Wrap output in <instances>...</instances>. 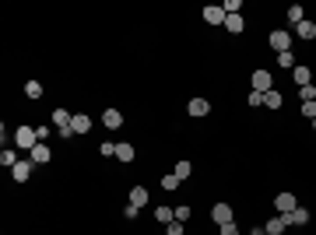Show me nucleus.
Here are the masks:
<instances>
[{
    "label": "nucleus",
    "mask_w": 316,
    "mask_h": 235,
    "mask_svg": "<svg viewBox=\"0 0 316 235\" xmlns=\"http://www.w3.org/2000/svg\"><path fill=\"white\" fill-rule=\"evenodd\" d=\"M14 144H18L22 151H32V148L39 144V130H32L28 123H25V126H18V130H14Z\"/></svg>",
    "instance_id": "obj_1"
},
{
    "label": "nucleus",
    "mask_w": 316,
    "mask_h": 235,
    "mask_svg": "<svg viewBox=\"0 0 316 235\" xmlns=\"http://www.w3.org/2000/svg\"><path fill=\"white\" fill-rule=\"evenodd\" d=\"M253 92H260V95H267V92H274V78H270V70H253Z\"/></svg>",
    "instance_id": "obj_2"
},
{
    "label": "nucleus",
    "mask_w": 316,
    "mask_h": 235,
    "mask_svg": "<svg viewBox=\"0 0 316 235\" xmlns=\"http://www.w3.org/2000/svg\"><path fill=\"white\" fill-rule=\"evenodd\" d=\"M278 53H288V46H292V32H284V28H274L270 32V39H267Z\"/></svg>",
    "instance_id": "obj_3"
},
{
    "label": "nucleus",
    "mask_w": 316,
    "mask_h": 235,
    "mask_svg": "<svg viewBox=\"0 0 316 235\" xmlns=\"http://www.w3.org/2000/svg\"><path fill=\"white\" fill-rule=\"evenodd\" d=\"M32 165H36L32 158H28V162H18V165L11 168V179H14V182H28V179H32Z\"/></svg>",
    "instance_id": "obj_4"
},
{
    "label": "nucleus",
    "mask_w": 316,
    "mask_h": 235,
    "mask_svg": "<svg viewBox=\"0 0 316 235\" xmlns=\"http://www.w3.org/2000/svg\"><path fill=\"white\" fill-rule=\"evenodd\" d=\"M211 218L218 221V228H222V224H228V221H236V218H232V207H228V204H214V207H211Z\"/></svg>",
    "instance_id": "obj_5"
},
{
    "label": "nucleus",
    "mask_w": 316,
    "mask_h": 235,
    "mask_svg": "<svg viewBox=\"0 0 316 235\" xmlns=\"http://www.w3.org/2000/svg\"><path fill=\"white\" fill-rule=\"evenodd\" d=\"M225 18H228V14H225V11H222L218 4L204 8V22H208V25H225Z\"/></svg>",
    "instance_id": "obj_6"
},
{
    "label": "nucleus",
    "mask_w": 316,
    "mask_h": 235,
    "mask_svg": "<svg viewBox=\"0 0 316 235\" xmlns=\"http://www.w3.org/2000/svg\"><path fill=\"white\" fill-rule=\"evenodd\" d=\"M28 158H32V162H36V165H46V162H50V158H53V151H50V148H46V144H42V140H39V144H36V148H32V151H28Z\"/></svg>",
    "instance_id": "obj_7"
},
{
    "label": "nucleus",
    "mask_w": 316,
    "mask_h": 235,
    "mask_svg": "<svg viewBox=\"0 0 316 235\" xmlns=\"http://www.w3.org/2000/svg\"><path fill=\"white\" fill-rule=\"evenodd\" d=\"M274 207H278L281 214H292L298 204H295V196H292V193H278V196H274Z\"/></svg>",
    "instance_id": "obj_8"
},
{
    "label": "nucleus",
    "mask_w": 316,
    "mask_h": 235,
    "mask_svg": "<svg viewBox=\"0 0 316 235\" xmlns=\"http://www.w3.org/2000/svg\"><path fill=\"white\" fill-rule=\"evenodd\" d=\"M284 228H288V214H278V218H270V221L264 224V232H267V235H281Z\"/></svg>",
    "instance_id": "obj_9"
},
{
    "label": "nucleus",
    "mask_w": 316,
    "mask_h": 235,
    "mask_svg": "<svg viewBox=\"0 0 316 235\" xmlns=\"http://www.w3.org/2000/svg\"><path fill=\"white\" fill-rule=\"evenodd\" d=\"M102 123H106L109 130H120V126H123V112H120V109H106V112H102Z\"/></svg>",
    "instance_id": "obj_10"
},
{
    "label": "nucleus",
    "mask_w": 316,
    "mask_h": 235,
    "mask_svg": "<svg viewBox=\"0 0 316 235\" xmlns=\"http://www.w3.org/2000/svg\"><path fill=\"white\" fill-rule=\"evenodd\" d=\"M292 78H295V84H298V88L312 84V70H309V67H295V70H292Z\"/></svg>",
    "instance_id": "obj_11"
},
{
    "label": "nucleus",
    "mask_w": 316,
    "mask_h": 235,
    "mask_svg": "<svg viewBox=\"0 0 316 235\" xmlns=\"http://www.w3.org/2000/svg\"><path fill=\"white\" fill-rule=\"evenodd\" d=\"M208 112H211L208 98H190V116H208Z\"/></svg>",
    "instance_id": "obj_12"
},
{
    "label": "nucleus",
    "mask_w": 316,
    "mask_h": 235,
    "mask_svg": "<svg viewBox=\"0 0 316 235\" xmlns=\"http://www.w3.org/2000/svg\"><path fill=\"white\" fill-rule=\"evenodd\" d=\"M225 28H228L232 36H239V32L246 28V22H242V14H228V18H225Z\"/></svg>",
    "instance_id": "obj_13"
},
{
    "label": "nucleus",
    "mask_w": 316,
    "mask_h": 235,
    "mask_svg": "<svg viewBox=\"0 0 316 235\" xmlns=\"http://www.w3.org/2000/svg\"><path fill=\"white\" fill-rule=\"evenodd\" d=\"M295 36H298V39H316V22H302V25H295Z\"/></svg>",
    "instance_id": "obj_14"
},
{
    "label": "nucleus",
    "mask_w": 316,
    "mask_h": 235,
    "mask_svg": "<svg viewBox=\"0 0 316 235\" xmlns=\"http://www.w3.org/2000/svg\"><path fill=\"white\" fill-rule=\"evenodd\" d=\"M130 204H134V207H144V204H148V186H134V190H130Z\"/></svg>",
    "instance_id": "obj_15"
},
{
    "label": "nucleus",
    "mask_w": 316,
    "mask_h": 235,
    "mask_svg": "<svg viewBox=\"0 0 316 235\" xmlns=\"http://www.w3.org/2000/svg\"><path fill=\"white\" fill-rule=\"evenodd\" d=\"M309 221V210H302V207H295L292 214H288V224H295V228H302Z\"/></svg>",
    "instance_id": "obj_16"
},
{
    "label": "nucleus",
    "mask_w": 316,
    "mask_h": 235,
    "mask_svg": "<svg viewBox=\"0 0 316 235\" xmlns=\"http://www.w3.org/2000/svg\"><path fill=\"white\" fill-rule=\"evenodd\" d=\"M264 106H267V109H281V106H284L281 92H267V95H264Z\"/></svg>",
    "instance_id": "obj_17"
},
{
    "label": "nucleus",
    "mask_w": 316,
    "mask_h": 235,
    "mask_svg": "<svg viewBox=\"0 0 316 235\" xmlns=\"http://www.w3.org/2000/svg\"><path fill=\"white\" fill-rule=\"evenodd\" d=\"M88 130H92V120H88L84 112H78V116H74V134H88Z\"/></svg>",
    "instance_id": "obj_18"
},
{
    "label": "nucleus",
    "mask_w": 316,
    "mask_h": 235,
    "mask_svg": "<svg viewBox=\"0 0 316 235\" xmlns=\"http://www.w3.org/2000/svg\"><path fill=\"white\" fill-rule=\"evenodd\" d=\"M0 165H4V168H14V165H18V151H8V148H4V151H0Z\"/></svg>",
    "instance_id": "obj_19"
},
{
    "label": "nucleus",
    "mask_w": 316,
    "mask_h": 235,
    "mask_svg": "<svg viewBox=\"0 0 316 235\" xmlns=\"http://www.w3.org/2000/svg\"><path fill=\"white\" fill-rule=\"evenodd\" d=\"M154 218L162 221V224H169V221H176V210L172 207H154Z\"/></svg>",
    "instance_id": "obj_20"
},
{
    "label": "nucleus",
    "mask_w": 316,
    "mask_h": 235,
    "mask_svg": "<svg viewBox=\"0 0 316 235\" xmlns=\"http://www.w3.org/2000/svg\"><path fill=\"white\" fill-rule=\"evenodd\" d=\"M116 158L120 162H134V144H116Z\"/></svg>",
    "instance_id": "obj_21"
},
{
    "label": "nucleus",
    "mask_w": 316,
    "mask_h": 235,
    "mask_svg": "<svg viewBox=\"0 0 316 235\" xmlns=\"http://www.w3.org/2000/svg\"><path fill=\"white\" fill-rule=\"evenodd\" d=\"M278 67H284V70H295V56H292V50H288V53H278Z\"/></svg>",
    "instance_id": "obj_22"
},
{
    "label": "nucleus",
    "mask_w": 316,
    "mask_h": 235,
    "mask_svg": "<svg viewBox=\"0 0 316 235\" xmlns=\"http://www.w3.org/2000/svg\"><path fill=\"white\" fill-rule=\"evenodd\" d=\"M190 172H194V165H190V162H176V172H172V176H176V179L183 182V179H186Z\"/></svg>",
    "instance_id": "obj_23"
},
{
    "label": "nucleus",
    "mask_w": 316,
    "mask_h": 235,
    "mask_svg": "<svg viewBox=\"0 0 316 235\" xmlns=\"http://www.w3.org/2000/svg\"><path fill=\"white\" fill-rule=\"evenodd\" d=\"M288 22H292V25H302V22H306V18H302V8H298V4H292V8H288Z\"/></svg>",
    "instance_id": "obj_24"
},
{
    "label": "nucleus",
    "mask_w": 316,
    "mask_h": 235,
    "mask_svg": "<svg viewBox=\"0 0 316 235\" xmlns=\"http://www.w3.org/2000/svg\"><path fill=\"white\" fill-rule=\"evenodd\" d=\"M25 95H28V98H42V84H39V81H28V84H25Z\"/></svg>",
    "instance_id": "obj_25"
},
{
    "label": "nucleus",
    "mask_w": 316,
    "mask_h": 235,
    "mask_svg": "<svg viewBox=\"0 0 316 235\" xmlns=\"http://www.w3.org/2000/svg\"><path fill=\"white\" fill-rule=\"evenodd\" d=\"M298 98H302V102H316V88H312V84L298 88Z\"/></svg>",
    "instance_id": "obj_26"
},
{
    "label": "nucleus",
    "mask_w": 316,
    "mask_h": 235,
    "mask_svg": "<svg viewBox=\"0 0 316 235\" xmlns=\"http://www.w3.org/2000/svg\"><path fill=\"white\" fill-rule=\"evenodd\" d=\"M239 8H242V0H225V4H222L225 14H239Z\"/></svg>",
    "instance_id": "obj_27"
},
{
    "label": "nucleus",
    "mask_w": 316,
    "mask_h": 235,
    "mask_svg": "<svg viewBox=\"0 0 316 235\" xmlns=\"http://www.w3.org/2000/svg\"><path fill=\"white\" fill-rule=\"evenodd\" d=\"M98 154L112 158V154H116V144H112V140H102V144H98Z\"/></svg>",
    "instance_id": "obj_28"
},
{
    "label": "nucleus",
    "mask_w": 316,
    "mask_h": 235,
    "mask_svg": "<svg viewBox=\"0 0 316 235\" xmlns=\"http://www.w3.org/2000/svg\"><path fill=\"white\" fill-rule=\"evenodd\" d=\"M302 116L306 120H316V102H302Z\"/></svg>",
    "instance_id": "obj_29"
},
{
    "label": "nucleus",
    "mask_w": 316,
    "mask_h": 235,
    "mask_svg": "<svg viewBox=\"0 0 316 235\" xmlns=\"http://www.w3.org/2000/svg\"><path fill=\"white\" fill-rule=\"evenodd\" d=\"M166 235H183V221H169L166 224Z\"/></svg>",
    "instance_id": "obj_30"
},
{
    "label": "nucleus",
    "mask_w": 316,
    "mask_h": 235,
    "mask_svg": "<svg viewBox=\"0 0 316 235\" xmlns=\"http://www.w3.org/2000/svg\"><path fill=\"white\" fill-rule=\"evenodd\" d=\"M162 186H166V190H176V186H180V179H176V176H172V172H169V176H166V179H162Z\"/></svg>",
    "instance_id": "obj_31"
},
{
    "label": "nucleus",
    "mask_w": 316,
    "mask_h": 235,
    "mask_svg": "<svg viewBox=\"0 0 316 235\" xmlns=\"http://www.w3.org/2000/svg\"><path fill=\"white\" fill-rule=\"evenodd\" d=\"M246 102H250V106H253V109H256V106H264V95H260V92H253V95H250V98H246Z\"/></svg>",
    "instance_id": "obj_32"
},
{
    "label": "nucleus",
    "mask_w": 316,
    "mask_h": 235,
    "mask_svg": "<svg viewBox=\"0 0 316 235\" xmlns=\"http://www.w3.org/2000/svg\"><path fill=\"white\" fill-rule=\"evenodd\" d=\"M222 235H239V228H236V221H228V224H222Z\"/></svg>",
    "instance_id": "obj_33"
},
{
    "label": "nucleus",
    "mask_w": 316,
    "mask_h": 235,
    "mask_svg": "<svg viewBox=\"0 0 316 235\" xmlns=\"http://www.w3.org/2000/svg\"><path fill=\"white\" fill-rule=\"evenodd\" d=\"M190 218V207H176V221H186Z\"/></svg>",
    "instance_id": "obj_34"
},
{
    "label": "nucleus",
    "mask_w": 316,
    "mask_h": 235,
    "mask_svg": "<svg viewBox=\"0 0 316 235\" xmlns=\"http://www.w3.org/2000/svg\"><path fill=\"white\" fill-rule=\"evenodd\" d=\"M312 130H316V120H312Z\"/></svg>",
    "instance_id": "obj_35"
}]
</instances>
